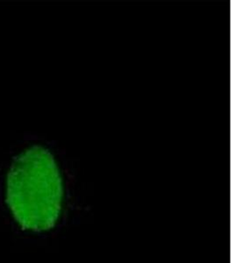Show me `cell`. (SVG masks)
<instances>
[{
	"mask_svg": "<svg viewBox=\"0 0 234 263\" xmlns=\"http://www.w3.org/2000/svg\"><path fill=\"white\" fill-rule=\"evenodd\" d=\"M63 182L54 156L33 146L16 156L6 180V203L24 230L54 228L63 208Z\"/></svg>",
	"mask_w": 234,
	"mask_h": 263,
	"instance_id": "6da1fadb",
	"label": "cell"
}]
</instances>
